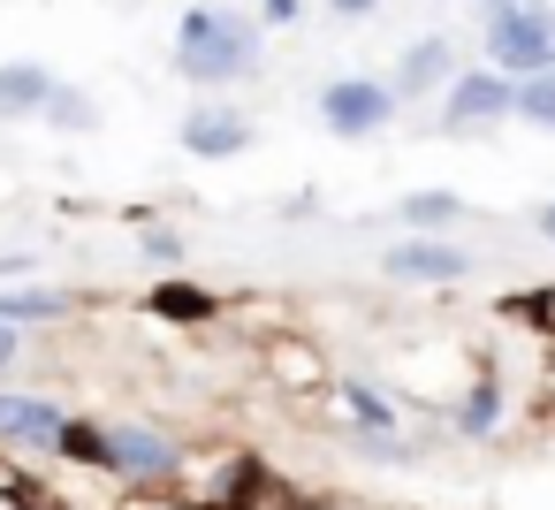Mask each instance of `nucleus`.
<instances>
[{"label": "nucleus", "instance_id": "nucleus-20", "mask_svg": "<svg viewBox=\"0 0 555 510\" xmlns=\"http://www.w3.org/2000/svg\"><path fill=\"white\" fill-rule=\"evenodd\" d=\"M532 229H540V237H547V244H555V199H547V206H540V214H532Z\"/></svg>", "mask_w": 555, "mask_h": 510}, {"label": "nucleus", "instance_id": "nucleus-1", "mask_svg": "<svg viewBox=\"0 0 555 510\" xmlns=\"http://www.w3.org/2000/svg\"><path fill=\"white\" fill-rule=\"evenodd\" d=\"M259 69V24L229 9H191L176 24V77L183 85H236Z\"/></svg>", "mask_w": 555, "mask_h": 510}, {"label": "nucleus", "instance_id": "nucleus-3", "mask_svg": "<svg viewBox=\"0 0 555 510\" xmlns=\"http://www.w3.org/2000/svg\"><path fill=\"white\" fill-rule=\"evenodd\" d=\"M396 85L388 77H335L327 92H320V123L335 130V138H350V145H365V138H380L388 123H396Z\"/></svg>", "mask_w": 555, "mask_h": 510}, {"label": "nucleus", "instance_id": "nucleus-12", "mask_svg": "<svg viewBox=\"0 0 555 510\" xmlns=\"http://www.w3.org/2000/svg\"><path fill=\"white\" fill-rule=\"evenodd\" d=\"M62 313H69L62 290H0V320H9V328H24V320H62Z\"/></svg>", "mask_w": 555, "mask_h": 510}, {"label": "nucleus", "instance_id": "nucleus-11", "mask_svg": "<svg viewBox=\"0 0 555 510\" xmlns=\"http://www.w3.org/2000/svg\"><path fill=\"white\" fill-rule=\"evenodd\" d=\"M396 214H403V221H411L418 237H441L449 221H464V199H456V191H411V199H403Z\"/></svg>", "mask_w": 555, "mask_h": 510}, {"label": "nucleus", "instance_id": "nucleus-7", "mask_svg": "<svg viewBox=\"0 0 555 510\" xmlns=\"http://www.w3.org/2000/svg\"><path fill=\"white\" fill-rule=\"evenodd\" d=\"M107 449H115V472L122 480H176L183 472V449L153 426H107Z\"/></svg>", "mask_w": 555, "mask_h": 510}, {"label": "nucleus", "instance_id": "nucleus-10", "mask_svg": "<svg viewBox=\"0 0 555 510\" xmlns=\"http://www.w3.org/2000/svg\"><path fill=\"white\" fill-rule=\"evenodd\" d=\"M62 426H69V411H62V404H47V396H9V388H0V442H9V449L54 442Z\"/></svg>", "mask_w": 555, "mask_h": 510}, {"label": "nucleus", "instance_id": "nucleus-5", "mask_svg": "<svg viewBox=\"0 0 555 510\" xmlns=\"http://www.w3.org/2000/svg\"><path fill=\"white\" fill-rule=\"evenodd\" d=\"M251 138H259L251 115L229 107V100H198V107L183 115V153H198V161H236Z\"/></svg>", "mask_w": 555, "mask_h": 510}, {"label": "nucleus", "instance_id": "nucleus-2", "mask_svg": "<svg viewBox=\"0 0 555 510\" xmlns=\"http://www.w3.org/2000/svg\"><path fill=\"white\" fill-rule=\"evenodd\" d=\"M487 69L509 85L555 69V9L547 0H509V9L487 16Z\"/></svg>", "mask_w": 555, "mask_h": 510}, {"label": "nucleus", "instance_id": "nucleus-14", "mask_svg": "<svg viewBox=\"0 0 555 510\" xmlns=\"http://www.w3.org/2000/svg\"><path fill=\"white\" fill-rule=\"evenodd\" d=\"M54 442H62V457H69V464H107V472H115V449H107V426H92V419H69V426H62Z\"/></svg>", "mask_w": 555, "mask_h": 510}, {"label": "nucleus", "instance_id": "nucleus-8", "mask_svg": "<svg viewBox=\"0 0 555 510\" xmlns=\"http://www.w3.org/2000/svg\"><path fill=\"white\" fill-rule=\"evenodd\" d=\"M388 85H396V100H426V92H449V85H456V47H449L441 31H434V39H411Z\"/></svg>", "mask_w": 555, "mask_h": 510}, {"label": "nucleus", "instance_id": "nucleus-16", "mask_svg": "<svg viewBox=\"0 0 555 510\" xmlns=\"http://www.w3.org/2000/svg\"><path fill=\"white\" fill-rule=\"evenodd\" d=\"M47 123H62V130H92V123H100V107H92L77 85H54V100H47Z\"/></svg>", "mask_w": 555, "mask_h": 510}, {"label": "nucleus", "instance_id": "nucleus-21", "mask_svg": "<svg viewBox=\"0 0 555 510\" xmlns=\"http://www.w3.org/2000/svg\"><path fill=\"white\" fill-rule=\"evenodd\" d=\"M380 0H335V16H373Z\"/></svg>", "mask_w": 555, "mask_h": 510}, {"label": "nucleus", "instance_id": "nucleus-17", "mask_svg": "<svg viewBox=\"0 0 555 510\" xmlns=\"http://www.w3.org/2000/svg\"><path fill=\"white\" fill-rule=\"evenodd\" d=\"M494 419H502V388H494V381H479V388L464 396V411H456V426H464V434H487Z\"/></svg>", "mask_w": 555, "mask_h": 510}, {"label": "nucleus", "instance_id": "nucleus-19", "mask_svg": "<svg viewBox=\"0 0 555 510\" xmlns=\"http://www.w3.org/2000/svg\"><path fill=\"white\" fill-rule=\"evenodd\" d=\"M16 350H24V335H16L9 320H0V373H9V366H16Z\"/></svg>", "mask_w": 555, "mask_h": 510}, {"label": "nucleus", "instance_id": "nucleus-4", "mask_svg": "<svg viewBox=\"0 0 555 510\" xmlns=\"http://www.w3.org/2000/svg\"><path fill=\"white\" fill-rule=\"evenodd\" d=\"M517 115V85L494 69H456V85L441 92V130H502Z\"/></svg>", "mask_w": 555, "mask_h": 510}, {"label": "nucleus", "instance_id": "nucleus-23", "mask_svg": "<svg viewBox=\"0 0 555 510\" xmlns=\"http://www.w3.org/2000/svg\"><path fill=\"white\" fill-rule=\"evenodd\" d=\"M494 9H509V0H487V16H494Z\"/></svg>", "mask_w": 555, "mask_h": 510}, {"label": "nucleus", "instance_id": "nucleus-6", "mask_svg": "<svg viewBox=\"0 0 555 510\" xmlns=\"http://www.w3.org/2000/svg\"><path fill=\"white\" fill-rule=\"evenodd\" d=\"M380 275H388V282H464L472 259H464L449 237H403V244H388Z\"/></svg>", "mask_w": 555, "mask_h": 510}, {"label": "nucleus", "instance_id": "nucleus-18", "mask_svg": "<svg viewBox=\"0 0 555 510\" xmlns=\"http://www.w3.org/2000/svg\"><path fill=\"white\" fill-rule=\"evenodd\" d=\"M343 404H350L365 426H380V434H388V419H396V411H388V396H373L365 381H350V388H343Z\"/></svg>", "mask_w": 555, "mask_h": 510}, {"label": "nucleus", "instance_id": "nucleus-22", "mask_svg": "<svg viewBox=\"0 0 555 510\" xmlns=\"http://www.w3.org/2000/svg\"><path fill=\"white\" fill-rule=\"evenodd\" d=\"M198 510H244V502H229V495H214V502H198Z\"/></svg>", "mask_w": 555, "mask_h": 510}, {"label": "nucleus", "instance_id": "nucleus-9", "mask_svg": "<svg viewBox=\"0 0 555 510\" xmlns=\"http://www.w3.org/2000/svg\"><path fill=\"white\" fill-rule=\"evenodd\" d=\"M54 69L47 62H0V123H31V115H47V100H54Z\"/></svg>", "mask_w": 555, "mask_h": 510}, {"label": "nucleus", "instance_id": "nucleus-13", "mask_svg": "<svg viewBox=\"0 0 555 510\" xmlns=\"http://www.w3.org/2000/svg\"><path fill=\"white\" fill-rule=\"evenodd\" d=\"M153 313H160V320H214L221 305H214L198 282H160V290H153Z\"/></svg>", "mask_w": 555, "mask_h": 510}, {"label": "nucleus", "instance_id": "nucleus-15", "mask_svg": "<svg viewBox=\"0 0 555 510\" xmlns=\"http://www.w3.org/2000/svg\"><path fill=\"white\" fill-rule=\"evenodd\" d=\"M517 123H532V130H555V69L517 85Z\"/></svg>", "mask_w": 555, "mask_h": 510}]
</instances>
